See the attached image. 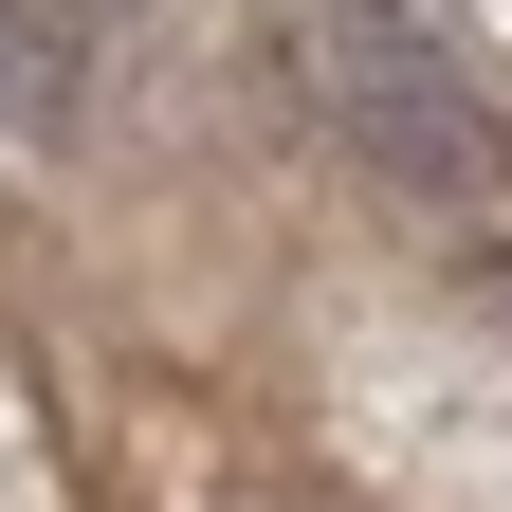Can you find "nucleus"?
<instances>
[{
  "instance_id": "nucleus-1",
  "label": "nucleus",
  "mask_w": 512,
  "mask_h": 512,
  "mask_svg": "<svg viewBox=\"0 0 512 512\" xmlns=\"http://www.w3.org/2000/svg\"><path fill=\"white\" fill-rule=\"evenodd\" d=\"M92 110V0H0V128L55 147Z\"/></svg>"
}]
</instances>
